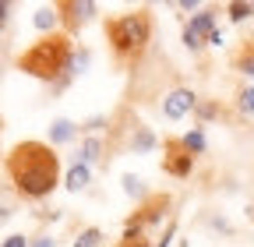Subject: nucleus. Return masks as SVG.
<instances>
[{
    "mask_svg": "<svg viewBox=\"0 0 254 247\" xmlns=\"http://www.w3.org/2000/svg\"><path fill=\"white\" fill-rule=\"evenodd\" d=\"M81 187H88V166L85 163L67 170V191H81Z\"/></svg>",
    "mask_w": 254,
    "mask_h": 247,
    "instance_id": "obj_8",
    "label": "nucleus"
},
{
    "mask_svg": "<svg viewBox=\"0 0 254 247\" xmlns=\"http://www.w3.org/2000/svg\"><path fill=\"white\" fill-rule=\"evenodd\" d=\"M170 208V194H152L134 215H131V219H127V226H131V230H141L145 223H159V215H163Z\"/></svg>",
    "mask_w": 254,
    "mask_h": 247,
    "instance_id": "obj_5",
    "label": "nucleus"
},
{
    "mask_svg": "<svg viewBox=\"0 0 254 247\" xmlns=\"http://www.w3.org/2000/svg\"><path fill=\"white\" fill-rule=\"evenodd\" d=\"M103 244V233L99 230H85L78 240H74V247H99Z\"/></svg>",
    "mask_w": 254,
    "mask_h": 247,
    "instance_id": "obj_11",
    "label": "nucleus"
},
{
    "mask_svg": "<svg viewBox=\"0 0 254 247\" xmlns=\"http://www.w3.org/2000/svg\"><path fill=\"white\" fill-rule=\"evenodd\" d=\"M117 247H152V240H148V237H145L141 230H131V226H127Z\"/></svg>",
    "mask_w": 254,
    "mask_h": 247,
    "instance_id": "obj_9",
    "label": "nucleus"
},
{
    "mask_svg": "<svg viewBox=\"0 0 254 247\" xmlns=\"http://www.w3.org/2000/svg\"><path fill=\"white\" fill-rule=\"evenodd\" d=\"M36 247H53V240H36Z\"/></svg>",
    "mask_w": 254,
    "mask_h": 247,
    "instance_id": "obj_22",
    "label": "nucleus"
},
{
    "mask_svg": "<svg viewBox=\"0 0 254 247\" xmlns=\"http://www.w3.org/2000/svg\"><path fill=\"white\" fill-rule=\"evenodd\" d=\"M163 170L170 173V177H187L190 173V166H194V159H190V148L184 145V138H166L163 141Z\"/></svg>",
    "mask_w": 254,
    "mask_h": 247,
    "instance_id": "obj_4",
    "label": "nucleus"
},
{
    "mask_svg": "<svg viewBox=\"0 0 254 247\" xmlns=\"http://www.w3.org/2000/svg\"><path fill=\"white\" fill-rule=\"evenodd\" d=\"M124 191H127V194H141V180L127 173V177H124Z\"/></svg>",
    "mask_w": 254,
    "mask_h": 247,
    "instance_id": "obj_16",
    "label": "nucleus"
},
{
    "mask_svg": "<svg viewBox=\"0 0 254 247\" xmlns=\"http://www.w3.org/2000/svg\"><path fill=\"white\" fill-rule=\"evenodd\" d=\"M148 36H152V18H148V11H131V14L106 18V43H110V50H113L117 67L138 64L141 53H145V46H148Z\"/></svg>",
    "mask_w": 254,
    "mask_h": 247,
    "instance_id": "obj_2",
    "label": "nucleus"
},
{
    "mask_svg": "<svg viewBox=\"0 0 254 247\" xmlns=\"http://www.w3.org/2000/svg\"><path fill=\"white\" fill-rule=\"evenodd\" d=\"M4 247H25V237H7Z\"/></svg>",
    "mask_w": 254,
    "mask_h": 247,
    "instance_id": "obj_20",
    "label": "nucleus"
},
{
    "mask_svg": "<svg viewBox=\"0 0 254 247\" xmlns=\"http://www.w3.org/2000/svg\"><path fill=\"white\" fill-rule=\"evenodd\" d=\"M247 14H251L247 4H230V18H233V21H240V18H247Z\"/></svg>",
    "mask_w": 254,
    "mask_h": 247,
    "instance_id": "obj_18",
    "label": "nucleus"
},
{
    "mask_svg": "<svg viewBox=\"0 0 254 247\" xmlns=\"http://www.w3.org/2000/svg\"><path fill=\"white\" fill-rule=\"evenodd\" d=\"M7 21V4H0V25Z\"/></svg>",
    "mask_w": 254,
    "mask_h": 247,
    "instance_id": "obj_21",
    "label": "nucleus"
},
{
    "mask_svg": "<svg viewBox=\"0 0 254 247\" xmlns=\"http://www.w3.org/2000/svg\"><path fill=\"white\" fill-rule=\"evenodd\" d=\"M240 110H244V113H254V88L240 92Z\"/></svg>",
    "mask_w": 254,
    "mask_h": 247,
    "instance_id": "obj_17",
    "label": "nucleus"
},
{
    "mask_svg": "<svg viewBox=\"0 0 254 247\" xmlns=\"http://www.w3.org/2000/svg\"><path fill=\"white\" fill-rule=\"evenodd\" d=\"M187 32H194V36H212V32H219V28H215V18H212V11L194 14V21H190Z\"/></svg>",
    "mask_w": 254,
    "mask_h": 247,
    "instance_id": "obj_7",
    "label": "nucleus"
},
{
    "mask_svg": "<svg viewBox=\"0 0 254 247\" xmlns=\"http://www.w3.org/2000/svg\"><path fill=\"white\" fill-rule=\"evenodd\" d=\"M53 25V7H39L36 11V28H50Z\"/></svg>",
    "mask_w": 254,
    "mask_h": 247,
    "instance_id": "obj_14",
    "label": "nucleus"
},
{
    "mask_svg": "<svg viewBox=\"0 0 254 247\" xmlns=\"http://www.w3.org/2000/svg\"><path fill=\"white\" fill-rule=\"evenodd\" d=\"M184 145H187L190 152H205V138H201V131H190V134L184 138Z\"/></svg>",
    "mask_w": 254,
    "mask_h": 247,
    "instance_id": "obj_13",
    "label": "nucleus"
},
{
    "mask_svg": "<svg viewBox=\"0 0 254 247\" xmlns=\"http://www.w3.org/2000/svg\"><path fill=\"white\" fill-rule=\"evenodd\" d=\"M4 166H7V180L14 184V191L25 198H46L60 180V159L43 141H18L7 152Z\"/></svg>",
    "mask_w": 254,
    "mask_h": 247,
    "instance_id": "obj_1",
    "label": "nucleus"
},
{
    "mask_svg": "<svg viewBox=\"0 0 254 247\" xmlns=\"http://www.w3.org/2000/svg\"><path fill=\"white\" fill-rule=\"evenodd\" d=\"M71 134H74V124H71V120H57V124H53V131H50L53 141H67Z\"/></svg>",
    "mask_w": 254,
    "mask_h": 247,
    "instance_id": "obj_10",
    "label": "nucleus"
},
{
    "mask_svg": "<svg viewBox=\"0 0 254 247\" xmlns=\"http://www.w3.org/2000/svg\"><path fill=\"white\" fill-rule=\"evenodd\" d=\"M134 148H138V152L152 148V134H148V131H138V138H134Z\"/></svg>",
    "mask_w": 254,
    "mask_h": 247,
    "instance_id": "obj_19",
    "label": "nucleus"
},
{
    "mask_svg": "<svg viewBox=\"0 0 254 247\" xmlns=\"http://www.w3.org/2000/svg\"><path fill=\"white\" fill-rule=\"evenodd\" d=\"M190 106H194V92H190V88H177V92H170V96H166L163 113H166L170 120H177V117H184Z\"/></svg>",
    "mask_w": 254,
    "mask_h": 247,
    "instance_id": "obj_6",
    "label": "nucleus"
},
{
    "mask_svg": "<svg viewBox=\"0 0 254 247\" xmlns=\"http://www.w3.org/2000/svg\"><path fill=\"white\" fill-rule=\"evenodd\" d=\"M237 64H240V67H244L247 74H254V50H244V53H240V60H237Z\"/></svg>",
    "mask_w": 254,
    "mask_h": 247,
    "instance_id": "obj_15",
    "label": "nucleus"
},
{
    "mask_svg": "<svg viewBox=\"0 0 254 247\" xmlns=\"http://www.w3.org/2000/svg\"><path fill=\"white\" fill-rule=\"evenodd\" d=\"M92 159H99V141L95 138H88L85 148H81V163H92Z\"/></svg>",
    "mask_w": 254,
    "mask_h": 247,
    "instance_id": "obj_12",
    "label": "nucleus"
},
{
    "mask_svg": "<svg viewBox=\"0 0 254 247\" xmlns=\"http://www.w3.org/2000/svg\"><path fill=\"white\" fill-rule=\"evenodd\" d=\"M67 64H71V36L67 32H50L18 57V71L43 78V81L60 78V71H67Z\"/></svg>",
    "mask_w": 254,
    "mask_h": 247,
    "instance_id": "obj_3",
    "label": "nucleus"
}]
</instances>
